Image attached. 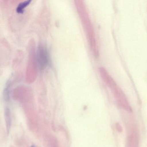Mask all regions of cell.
Listing matches in <instances>:
<instances>
[{
	"label": "cell",
	"instance_id": "3",
	"mask_svg": "<svg viewBox=\"0 0 147 147\" xmlns=\"http://www.w3.org/2000/svg\"><path fill=\"white\" fill-rule=\"evenodd\" d=\"M46 138L47 143L49 147H59L57 139L54 136L48 135Z\"/></svg>",
	"mask_w": 147,
	"mask_h": 147
},
{
	"label": "cell",
	"instance_id": "4",
	"mask_svg": "<svg viewBox=\"0 0 147 147\" xmlns=\"http://www.w3.org/2000/svg\"><path fill=\"white\" fill-rule=\"evenodd\" d=\"M30 2V1H26L25 2H24V3H21V4H20V5L19 6L18 8V11H20V12H21L23 11L24 7H26Z\"/></svg>",
	"mask_w": 147,
	"mask_h": 147
},
{
	"label": "cell",
	"instance_id": "2",
	"mask_svg": "<svg viewBox=\"0 0 147 147\" xmlns=\"http://www.w3.org/2000/svg\"><path fill=\"white\" fill-rule=\"evenodd\" d=\"M39 59L42 67H44L47 63V54L46 51L43 48H40L39 50Z\"/></svg>",
	"mask_w": 147,
	"mask_h": 147
},
{
	"label": "cell",
	"instance_id": "1",
	"mask_svg": "<svg viewBox=\"0 0 147 147\" xmlns=\"http://www.w3.org/2000/svg\"><path fill=\"white\" fill-rule=\"evenodd\" d=\"M14 99L20 102L30 129L34 132L38 130V118L33 95L28 89H17L13 94Z\"/></svg>",
	"mask_w": 147,
	"mask_h": 147
}]
</instances>
